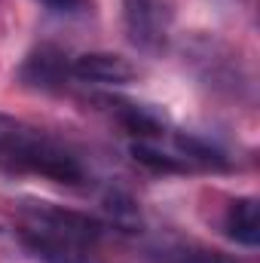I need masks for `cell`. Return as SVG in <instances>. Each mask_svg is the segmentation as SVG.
Listing matches in <instances>:
<instances>
[{
  "instance_id": "cell-1",
  "label": "cell",
  "mask_w": 260,
  "mask_h": 263,
  "mask_svg": "<svg viewBox=\"0 0 260 263\" xmlns=\"http://www.w3.org/2000/svg\"><path fill=\"white\" fill-rule=\"evenodd\" d=\"M18 239L43 263H95V245L107 223L46 199H18Z\"/></svg>"
},
{
  "instance_id": "cell-2",
  "label": "cell",
  "mask_w": 260,
  "mask_h": 263,
  "mask_svg": "<svg viewBox=\"0 0 260 263\" xmlns=\"http://www.w3.org/2000/svg\"><path fill=\"white\" fill-rule=\"evenodd\" d=\"M0 153L6 159H12L15 165L34 172V175H43L49 181H59V184H83L86 181V168L83 162L62 147L55 138L43 135L40 129L9 117V114H0Z\"/></svg>"
},
{
  "instance_id": "cell-3",
  "label": "cell",
  "mask_w": 260,
  "mask_h": 263,
  "mask_svg": "<svg viewBox=\"0 0 260 263\" xmlns=\"http://www.w3.org/2000/svg\"><path fill=\"white\" fill-rule=\"evenodd\" d=\"M184 62L196 73V80L211 89L214 95H227V98H242L251 89L248 70L242 65V59L233 52V46H227L217 37L208 34H193L184 43Z\"/></svg>"
},
{
  "instance_id": "cell-4",
  "label": "cell",
  "mask_w": 260,
  "mask_h": 263,
  "mask_svg": "<svg viewBox=\"0 0 260 263\" xmlns=\"http://www.w3.org/2000/svg\"><path fill=\"white\" fill-rule=\"evenodd\" d=\"M175 0H123L126 40L144 55H162L172 43Z\"/></svg>"
},
{
  "instance_id": "cell-5",
  "label": "cell",
  "mask_w": 260,
  "mask_h": 263,
  "mask_svg": "<svg viewBox=\"0 0 260 263\" xmlns=\"http://www.w3.org/2000/svg\"><path fill=\"white\" fill-rule=\"evenodd\" d=\"M141 77V70L129 59L117 52H83L70 59V80L92 86H126Z\"/></svg>"
},
{
  "instance_id": "cell-6",
  "label": "cell",
  "mask_w": 260,
  "mask_h": 263,
  "mask_svg": "<svg viewBox=\"0 0 260 263\" xmlns=\"http://www.w3.org/2000/svg\"><path fill=\"white\" fill-rule=\"evenodd\" d=\"M18 80L28 89L40 92H59L70 80V55L59 46H37L18 67Z\"/></svg>"
},
{
  "instance_id": "cell-7",
  "label": "cell",
  "mask_w": 260,
  "mask_h": 263,
  "mask_svg": "<svg viewBox=\"0 0 260 263\" xmlns=\"http://www.w3.org/2000/svg\"><path fill=\"white\" fill-rule=\"evenodd\" d=\"M101 104L110 110V117H117V123L123 129L135 135L138 141H150V138H159L165 135V114H159L156 107L150 104H141V101H129V98H101Z\"/></svg>"
},
{
  "instance_id": "cell-8",
  "label": "cell",
  "mask_w": 260,
  "mask_h": 263,
  "mask_svg": "<svg viewBox=\"0 0 260 263\" xmlns=\"http://www.w3.org/2000/svg\"><path fill=\"white\" fill-rule=\"evenodd\" d=\"M224 236L233 239L242 248H257L260 245V220H257V199L254 196H236L224 211Z\"/></svg>"
},
{
  "instance_id": "cell-9",
  "label": "cell",
  "mask_w": 260,
  "mask_h": 263,
  "mask_svg": "<svg viewBox=\"0 0 260 263\" xmlns=\"http://www.w3.org/2000/svg\"><path fill=\"white\" fill-rule=\"evenodd\" d=\"M172 144H175V153L187 162L190 172H230L233 168L230 156L220 147H214L211 141L199 138V135L178 132V135H172Z\"/></svg>"
},
{
  "instance_id": "cell-10",
  "label": "cell",
  "mask_w": 260,
  "mask_h": 263,
  "mask_svg": "<svg viewBox=\"0 0 260 263\" xmlns=\"http://www.w3.org/2000/svg\"><path fill=\"white\" fill-rule=\"evenodd\" d=\"M129 153L138 165H144V168H150V172H159V175H184V172H190L187 162H184L175 150H159V147L150 144V141H135L129 147Z\"/></svg>"
},
{
  "instance_id": "cell-11",
  "label": "cell",
  "mask_w": 260,
  "mask_h": 263,
  "mask_svg": "<svg viewBox=\"0 0 260 263\" xmlns=\"http://www.w3.org/2000/svg\"><path fill=\"white\" fill-rule=\"evenodd\" d=\"M156 263H248L236 254H224L217 248H205V245H175V248H162Z\"/></svg>"
},
{
  "instance_id": "cell-12",
  "label": "cell",
  "mask_w": 260,
  "mask_h": 263,
  "mask_svg": "<svg viewBox=\"0 0 260 263\" xmlns=\"http://www.w3.org/2000/svg\"><path fill=\"white\" fill-rule=\"evenodd\" d=\"M37 3L55 15H86L95 6V0H37Z\"/></svg>"
}]
</instances>
